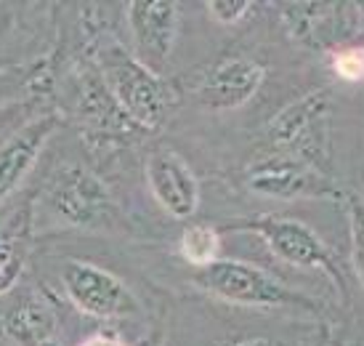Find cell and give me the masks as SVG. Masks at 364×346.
Segmentation results:
<instances>
[{"label":"cell","mask_w":364,"mask_h":346,"mask_svg":"<svg viewBox=\"0 0 364 346\" xmlns=\"http://www.w3.org/2000/svg\"><path fill=\"white\" fill-rule=\"evenodd\" d=\"M30 200L32 240L61 234H122L131 229L128 214L102 173L82 157L48 165Z\"/></svg>","instance_id":"6da1fadb"},{"label":"cell","mask_w":364,"mask_h":346,"mask_svg":"<svg viewBox=\"0 0 364 346\" xmlns=\"http://www.w3.org/2000/svg\"><path fill=\"white\" fill-rule=\"evenodd\" d=\"M41 283L56 301L99 323H139L146 317L141 295L114 269L77 256H48Z\"/></svg>","instance_id":"7a4b0ae2"},{"label":"cell","mask_w":364,"mask_h":346,"mask_svg":"<svg viewBox=\"0 0 364 346\" xmlns=\"http://www.w3.org/2000/svg\"><path fill=\"white\" fill-rule=\"evenodd\" d=\"M56 110L64 122L70 120L77 128L82 147H88L93 154L120 150L146 136L128 120L104 85L102 75L80 53H72L64 67V99L56 102Z\"/></svg>","instance_id":"3957f363"},{"label":"cell","mask_w":364,"mask_h":346,"mask_svg":"<svg viewBox=\"0 0 364 346\" xmlns=\"http://www.w3.org/2000/svg\"><path fill=\"white\" fill-rule=\"evenodd\" d=\"M261 154L295 157L335 176L330 88H316L298 96L263 122L250 142V157Z\"/></svg>","instance_id":"277c9868"},{"label":"cell","mask_w":364,"mask_h":346,"mask_svg":"<svg viewBox=\"0 0 364 346\" xmlns=\"http://www.w3.org/2000/svg\"><path fill=\"white\" fill-rule=\"evenodd\" d=\"M192 285L234 309L250 312H287L316 317L322 306L284 280L250 261L218 258L203 269H192Z\"/></svg>","instance_id":"5b68a950"},{"label":"cell","mask_w":364,"mask_h":346,"mask_svg":"<svg viewBox=\"0 0 364 346\" xmlns=\"http://www.w3.org/2000/svg\"><path fill=\"white\" fill-rule=\"evenodd\" d=\"M221 232H250L263 243V248L284 266H293L301 272H316L322 275L330 285L338 290V295L346 304H351V293H348V283L338 258L333 251L327 248L319 232L309 226L301 219H290V216L277 214H258L250 219H240V221H229L221 226Z\"/></svg>","instance_id":"8992f818"},{"label":"cell","mask_w":364,"mask_h":346,"mask_svg":"<svg viewBox=\"0 0 364 346\" xmlns=\"http://www.w3.org/2000/svg\"><path fill=\"white\" fill-rule=\"evenodd\" d=\"M0 346H64L59 301L32 269L0 293Z\"/></svg>","instance_id":"52a82bcc"},{"label":"cell","mask_w":364,"mask_h":346,"mask_svg":"<svg viewBox=\"0 0 364 346\" xmlns=\"http://www.w3.org/2000/svg\"><path fill=\"white\" fill-rule=\"evenodd\" d=\"M64 125L56 104H43L27 120L0 128V216L43 163L51 139Z\"/></svg>","instance_id":"ba28073f"},{"label":"cell","mask_w":364,"mask_h":346,"mask_svg":"<svg viewBox=\"0 0 364 346\" xmlns=\"http://www.w3.org/2000/svg\"><path fill=\"white\" fill-rule=\"evenodd\" d=\"M242 184L247 192L266 200H341L343 189L335 176L319 171L314 165L282 157V154H261L247 157L242 171Z\"/></svg>","instance_id":"9c48e42d"},{"label":"cell","mask_w":364,"mask_h":346,"mask_svg":"<svg viewBox=\"0 0 364 346\" xmlns=\"http://www.w3.org/2000/svg\"><path fill=\"white\" fill-rule=\"evenodd\" d=\"M120 9L125 46L133 59L165 78L181 32V6L173 0H131Z\"/></svg>","instance_id":"30bf717a"},{"label":"cell","mask_w":364,"mask_h":346,"mask_svg":"<svg viewBox=\"0 0 364 346\" xmlns=\"http://www.w3.org/2000/svg\"><path fill=\"white\" fill-rule=\"evenodd\" d=\"M263 83L266 67L261 59L250 53H221L194 75L189 91H181V96H192L213 115L237 112L261 93Z\"/></svg>","instance_id":"8fae6325"},{"label":"cell","mask_w":364,"mask_h":346,"mask_svg":"<svg viewBox=\"0 0 364 346\" xmlns=\"http://www.w3.org/2000/svg\"><path fill=\"white\" fill-rule=\"evenodd\" d=\"M274 9L290 38L311 51L330 53L356 41L362 27V6L354 3H277Z\"/></svg>","instance_id":"7c38bea8"},{"label":"cell","mask_w":364,"mask_h":346,"mask_svg":"<svg viewBox=\"0 0 364 346\" xmlns=\"http://www.w3.org/2000/svg\"><path fill=\"white\" fill-rule=\"evenodd\" d=\"M144 182L162 214L173 221H194L203 203V187L178 150L171 144H152L144 154Z\"/></svg>","instance_id":"4fadbf2b"},{"label":"cell","mask_w":364,"mask_h":346,"mask_svg":"<svg viewBox=\"0 0 364 346\" xmlns=\"http://www.w3.org/2000/svg\"><path fill=\"white\" fill-rule=\"evenodd\" d=\"M221 234L210 221H189L178 234V256L192 269H203L221 258Z\"/></svg>","instance_id":"5bb4252c"},{"label":"cell","mask_w":364,"mask_h":346,"mask_svg":"<svg viewBox=\"0 0 364 346\" xmlns=\"http://www.w3.org/2000/svg\"><path fill=\"white\" fill-rule=\"evenodd\" d=\"M343 208L348 219V243H351V266L364 290V197L359 192H343Z\"/></svg>","instance_id":"9a60e30c"},{"label":"cell","mask_w":364,"mask_h":346,"mask_svg":"<svg viewBox=\"0 0 364 346\" xmlns=\"http://www.w3.org/2000/svg\"><path fill=\"white\" fill-rule=\"evenodd\" d=\"M330 59V70L335 78H341L346 83H364V51L359 41L343 43L327 53Z\"/></svg>","instance_id":"2e32d148"},{"label":"cell","mask_w":364,"mask_h":346,"mask_svg":"<svg viewBox=\"0 0 364 346\" xmlns=\"http://www.w3.org/2000/svg\"><path fill=\"white\" fill-rule=\"evenodd\" d=\"M205 9L210 14V19L221 27H237L242 19L250 16L253 3L250 0H210L205 3Z\"/></svg>","instance_id":"e0dca14e"},{"label":"cell","mask_w":364,"mask_h":346,"mask_svg":"<svg viewBox=\"0 0 364 346\" xmlns=\"http://www.w3.org/2000/svg\"><path fill=\"white\" fill-rule=\"evenodd\" d=\"M77 346H131L120 330H93Z\"/></svg>","instance_id":"ac0fdd59"},{"label":"cell","mask_w":364,"mask_h":346,"mask_svg":"<svg viewBox=\"0 0 364 346\" xmlns=\"http://www.w3.org/2000/svg\"><path fill=\"white\" fill-rule=\"evenodd\" d=\"M218 346H274V341L269 336H261V333H247V336H237V338H226L223 344Z\"/></svg>","instance_id":"d6986e66"},{"label":"cell","mask_w":364,"mask_h":346,"mask_svg":"<svg viewBox=\"0 0 364 346\" xmlns=\"http://www.w3.org/2000/svg\"><path fill=\"white\" fill-rule=\"evenodd\" d=\"M139 346H165V333H162V327L154 325L152 333H146V336L139 341Z\"/></svg>","instance_id":"ffe728a7"},{"label":"cell","mask_w":364,"mask_h":346,"mask_svg":"<svg viewBox=\"0 0 364 346\" xmlns=\"http://www.w3.org/2000/svg\"><path fill=\"white\" fill-rule=\"evenodd\" d=\"M335 346H364V336H351V338H341Z\"/></svg>","instance_id":"44dd1931"},{"label":"cell","mask_w":364,"mask_h":346,"mask_svg":"<svg viewBox=\"0 0 364 346\" xmlns=\"http://www.w3.org/2000/svg\"><path fill=\"white\" fill-rule=\"evenodd\" d=\"M356 41H359V46H362V51H364V6H362V27H359V35H356Z\"/></svg>","instance_id":"7402d4cb"}]
</instances>
